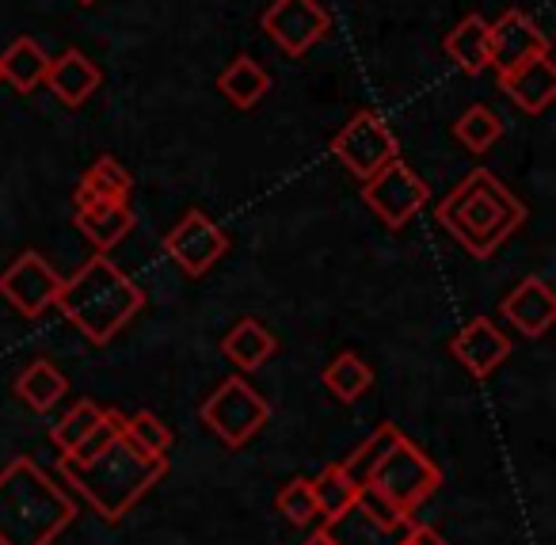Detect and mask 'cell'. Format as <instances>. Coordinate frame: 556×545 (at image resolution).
<instances>
[{
    "mask_svg": "<svg viewBox=\"0 0 556 545\" xmlns=\"http://www.w3.org/2000/svg\"><path fill=\"white\" fill-rule=\"evenodd\" d=\"M73 225H77L80 237H85L96 252H111V248L123 245L134 230L130 199L85 202V207H77V214H73Z\"/></svg>",
    "mask_w": 556,
    "mask_h": 545,
    "instance_id": "obj_18",
    "label": "cell"
},
{
    "mask_svg": "<svg viewBox=\"0 0 556 545\" xmlns=\"http://www.w3.org/2000/svg\"><path fill=\"white\" fill-rule=\"evenodd\" d=\"M50 54L31 39V35H20L9 42V50L0 54V80H9L20 96H31L35 88L47 80Z\"/></svg>",
    "mask_w": 556,
    "mask_h": 545,
    "instance_id": "obj_20",
    "label": "cell"
},
{
    "mask_svg": "<svg viewBox=\"0 0 556 545\" xmlns=\"http://www.w3.org/2000/svg\"><path fill=\"white\" fill-rule=\"evenodd\" d=\"M500 309H503V317L530 339L545 336L556 324V294L541 275H526L522 283L503 298Z\"/></svg>",
    "mask_w": 556,
    "mask_h": 545,
    "instance_id": "obj_17",
    "label": "cell"
},
{
    "mask_svg": "<svg viewBox=\"0 0 556 545\" xmlns=\"http://www.w3.org/2000/svg\"><path fill=\"white\" fill-rule=\"evenodd\" d=\"M62 278L54 263L39 252H20L9 268L0 271V298L9 301L20 317L39 321L47 309H54V298L62 290Z\"/></svg>",
    "mask_w": 556,
    "mask_h": 545,
    "instance_id": "obj_10",
    "label": "cell"
},
{
    "mask_svg": "<svg viewBox=\"0 0 556 545\" xmlns=\"http://www.w3.org/2000/svg\"><path fill=\"white\" fill-rule=\"evenodd\" d=\"M401 545H450V542L434 527H427V522H412L408 534L401 537Z\"/></svg>",
    "mask_w": 556,
    "mask_h": 545,
    "instance_id": "obj_32",
    "label": "cell"
},
{
    "mask_svg": "<svg viewBox=\"0 0 556 545\" xmlns=\"http://www.w3.org/2000/svg\"><path fill=\"white\" fill-rule=\"evenodd\" d=\"M446 58L465 73V77H480L488 70V20L480 12H469L454 24V32L442 42Z\"/></svg>",
    "mask_w": 556,
    "mask_h": 545,
    "instance_id": "obj_21",
    "label": "cell"
},
{
    "mask_svg": "<svg viewBox=\"0 0 556 545\" xmlns=\"http://www.w3.org/2000/svg\"><path fill=\"white\" fill-rule=\"evenodd\" d=\"M77 519L73 496L20 454L0 469V545H54Z\"/></svg>",
    "mask_w": 556,
    "mask_h": 545,
    "instance_id": "obj_3",
    "label": "cell"
},
{
    "mask_svg": "<svg viewBox=\"0 0 556 545\" xmlns=\"http://www.w3.org/2000/svg\"><path fill=\"white\" fill-rule=\"evenodd\" d=\"M320 382H325V389L332 393L336 400L351 405V400H358L374 385V367L358 351H343L328 362L325 374H320Z\"/></svg>",
    "mask_w": 556,
    "mask_h": 545,
    "instance_id": "obj_25",
    "label": "cell"
},
{
    "mask_svg": "<svg viewBox=\"0 0 556 545\" xmlns=\"http://www.w3.org/2000/svg\"><path fill=\"white\" fill-rule=\"evenodd\" d=\"M134 191V176L118 164V157L103 153L100 161L88 164V172L80 176L73 202L85 207V202H108V199H130Z\"/></svg>",
    "mask_w": 556,
    "mask_h": 545,
    "instance_id": "obj_24",
    "label": "cell"
},
{
    "mask_svg": "<svg viewBox=\"0 0 556 545\" xmlns=\"http://www.w3.org/2000/svg\"><path fill=\"white\" fill-rule=\"evenodd\" d=\"M275 351H278L275 332H270L263 321H255V317H240L222 339V355L237 370H260Z\"/></svg>",
    "mask_w": 556,
    "mask_h": 545,
    "instance_id": "obj_19",
    "label": "cell"
},
{
    "mask_svg": "<svg viewBox=\"0 0 556 545\" xmlns=\"http://www.w3.org/2000/svg\"><path fill=\"white\" fill-rule=\"evenodd\" d=\"M217 92H222L237 111H252L255 103H260L263 96L270 92V73L263 70L255 58L237 54L222 70V77H217Z\"/></svg>",
    "mask_w": 556,
    "mask_h": 545,
    "instance_id": "obj_22",
    "label": "cell"
},
{
    "mask_svg": "<svg viewBox=\"0 0 556 545\" xmlns=\"http://www.w3.org/2000/svg\"><path fill=\"white\" fill-rule=\"evenodd\" d=\"M103 408L96 405V400H77V405L70 408V412L62 416V420L54 423V431H50V438H54L58 454H73L80 443L88 438V431L100 423Z\"/></svg>",
    "mask_w": 556,
    "mask_h": 545,
    "instance_id": "obj_30",
    "label": "cell"
},
{
    "mask_svg": "<svg viewBox=\"0 0 556 545\" xmlns=\"http://www.w3.org/2000/svg\"><path fill=\"white\" fill-rule=\"evenodd\" d=\"M58 473L100 511V519L118 522L134 504H141L149 488H156L168 476V458H149L130 438L118 435L88 461L58 458Z\"/></svg>",
    "mask_w": 556,
    "mask_h": 545,
    "instance_id": "obj_4",
    "label": "cell"
},
{
    "mask_svg": "<svg viewBox=\"0 0 556 545\" xmlns=\"http://www.w3.org/2000/svg\"><path fill=\"white\" fill-rule=\"evenodd\" d=\"M439 488H442V469L412 438L401 435L393 450L381 458V466L374 469L370 484L363 492H370L386 511L416 515V507H424Z\"/></svg>",
    "mask_w": 556,
    "mask_h": 545,
    "instance_id": "obj_5",
    "label": "cell"
},
{
    "mask_svg": "<svg viewBox=\"0 0 556 545\" xmlns=\"http://www.w3.org/2000/svg\"><path fill=\"white\" fill-rule=\"evenodd\" d=\"M541 54H553L548 35L522 9H507L495 24H488V70L507 73Z\"/></svg>",
    "mask_w": 556,
    "mask_h": 545,
    "instance_id": "obj_13",
    "label": "cell"
},
{
    "mask_svg": "<svg viewBox=\"0 0 556 545\" xmlns=\"http://www.w3.org/2000/svg\"><path fill=\"white\" fill-rule=\"evenodd\" d=\"M65 393H70V377L50 359L27 362L16 377V397L24 400L31 412H50V408H58L65 400Z\"/></svg>",
    "mask_w": 556,
    "mask_h": 545,
    "instance_id": "obj_23",
    "label": "cell"
},
{
    "mask_svg": "<svg viewBox=\"0 0 556 545\" xmlns=\"http://www.w3.org/2000/svg\"><path fill=\"white\" fill-rule=\"evenodd\" d=\"M358 492L363 488L343 473L340 461H332V466H325L317 476H313V496H317L320 519H336V515H343L348 507H355Z\"/></svg>",
    "mask_w": 556,
    "mask_h": 545,
    "instance_id": "obj_28",
    "label": "cell"
},
{
    "mask_svg": "<svg viewBox=\"0 0 556 545\" xmlns=\"http://www.w3.org/2000/svg\"><path fill=\"white\" fill-rule=\"evenodd\" d=\"M302 545H336V542H332V537L325 534V527H320V530H313V537H305Z\"/></svg>",
    "mask_w": 556,
    "mask_h": 545,
    "instance_id": "obj_33",
    "label": "cell"
},
{
    "mask_svg": "<svg viewBox=\"0 0 556 545\" xmlns=\"http://www.w3.org/2000/svg\"><path fill=\"white\" fill-rule=\"evenodd\" d=\"M123 435L130 438L141 454H149V458H168L172 443H176V435H172L168 423H164L156 412H149V408L134 412L130 420L123 423Z\"/></svg>",
    "mask_w": 556,
    "mask_h": 545,
    "instance_id": "obj_29",
    "label": "cell"
},
{
    "mask_svg": "<svg viewBox=\"0 0 556 545\" xmlns=\"http://www.w3.org/2000/svg\"><path fill=\"white\" fill-rule=\"evenodd\" d=\"M450 355L457 359V367H465V374L484 382L510 359V336L492 317H472L462 332L450 336Z\"/></svg>",
    "mask_w": 556,
    "mask_h": 545,
    "instance_id": "obj_14",
    "label": "cell"
},
{
    "mask_svg": "<svg viewBox=\"0 0 556 545\" xmlns=\"http://www.w3.org/2000/svg\"><path fill=\"white\" fill-rule=\"evenodd\" d=\"M358 195H363V202L374 210V218H378L386 230H404V225L431 202L427 179L419 176L412 164H404L401 157L389 161L386 169H378L370 179H363V191Z\"/></svg>",
    "mask_w": 556,
    "mask_h": 545,
    "instance_id": "obj_7",
    "label": "cell"
},
{
    "mask_svg": "<svg viewBox=\"0 0 556 545\" xmlns=\"http://www.w3.org/2000/svg\"><path fill=\"white\" fill-rule=\"evenodd\" d=\"M199 416L229 450H240V446H248L267 428L270 405L252 382H244V377L237 374V377H225V382L202 400Z\"/></svg>",
    "mask_w": 556,
    "mask_h": 545,
    "instance_id": "obj_6",
    "label": "cell"
},
{
    "mask_svg": "<svg viewBox=\"0 0 556 545\" xmlns=\"http://www.w3.org/2000/svg\"><path fill=\"white\" fill-rule=\"evenodd\" d=\"M454 138H457V146H465L469 153L480 157L503 138V119L495 115L492 108H484V103H472V108H465L462 115H457Z\"/></svg>",
    "mask_w": 556,
    "mask_h": 545,
    "instance_id": "obj_27",
    "label": "cell"
},
{
    "mask_svg": "<svg viewBox=\"0 0 556 545\" xmlns=\"http://www.w3.org/2000/svg\"><path fill=\"white\" fill-rule=\"evenodd\" d=\"M275 511L287 522H294V527H309L313 519H320L317 496H313V476H294V481L282 484L275 496Z\"/></svg>",
    "mask_w": 556,
    "mask_h": 545,
    "instance_id": "obj_31",
    "label": "cell"
},
{
    "mask_svg": "<svg viewBox=\"0 0 556 545\" xmlns=\"http://www.w3.org/2000/svg\"><path fill=\"white\" fill-rule=\"evenodd\" d=\"M401 435H404V431L396 428V423H378V428H374V435L366 438V443H358L355 450H351L348 458L340 461L343 473H348L351 481L358 484V488H366V484H370V476H374V469L381 466V458L393 450Z\"/></svg>",
    "mask_w": 556,
    "mask_h": 545,
    "instance_id": "obj_26",
    "label": "cell"
},
{
    "mask_svg": "<svg viewBox=\"0 0 556 545\" xmlns=\"http://www.w3.org/2000/svg\"><path fill=\"white\" fill-rule=\"evenodd\" d=\"M164 252L176 260V268L187 278H202L217 260L229 252V237L222 225L210 222L202 210H187L168 233H164Z\"/></svg>",
    "mask_w": 556,
    "mask_h": 545,
    "instance_id": "obj_11",
    "label": "cell"
},
{
    "mask_svg": "<svg viewBox=\"0 0 556 545\" xmlns=\"http://www.w3.org/2000/svg\"><path fill=\"white\" fill-rule=\"evenodd\" d=\"M260 27L287 58H305L317 42L328 39L332 16L320 0H270Z\"/></svg>",
    "mask_w": 556,
    "mask_h": 545,
    "instance_id": "obj_9",
    "label": "cell"
},
{
    "mask_svg": "<svg viewBox=\"0 0 556 545\" xmlns=\"http://www.w3.org/2000/svg\"><path fill=\"white\" fill-rule=\"evenodd\" d=\"M77 4H85V9H88V4H96V0H77Z\"/></svg>",
    "mask_w": 556,
    "mask_h": 545,
    "instance_id": "obj_34",
    "label": "cell"
},
{
    "mask_svg": "<svg viewBox=\"0 0 556 545\" xmlns=\"http://www.w3.org/2000/svg\"><path fill=\"white\" fill-rule=\"evenodd\" d=\"M500 77V88L518 111L526 115H545L556 100V65L553 54H541L533 62H522L507 73H495Z\"/></svg>",
    "mask_w": 556,
    "mask_h": 545,
    "instance_id": "obj_15",
    "label": "cell"
},
{
    "mask_svg": "<svg viewBox=\"0 0 556 545\" xmlns=\"http://www.w3.org/2000/svg\"><path fill=\"white\" fill-rule=\"evenodd\" d=\"M42 85L54 92L58 103L65 108H85L103 85V70L85 54V50L70 47L65 54L50 58V70H47V80Z\"/></svg>",
    "mask_w": 556,
    "mask_h": 545,
    "instance_id": "obj_16",
    "label": "cell"
},
{
    "mask_svg": "<svg viewBox=\"0 0 556 545\" xmlns=\"http://www.w3.org/2000/svg\"><path fill=\"white\" fill-rule=\"evenodd\" d=\"M54 309L88 344L103 347L146 309V290L115 260H108V252H96L73 275L62 278Z\"/></svg>",
    "mask_w": 556,
    "mask_h": 545,
    "instance_id": "obj_1",
    "label": "cell"
},
{
    "mask_svg": "<svg viewBox=\"0 0 556 545\" xmlns=\"http://www.w3.org/2000/svg\"><path fill=\"white\" fill-rule=\"evenodd\" d=\"M332 157L363 184V179H370L374 172L401 157V141H396V134L389 131V123L378 111L363 108L332 138Z\"/></svg>",
    "mask_w": 556,
    "mask_h": 545,
    "instance_id": "obj_8",
    "label": "cell"
},
{
    "mask_svg": "<svg viewBox=\"0 0 556 545\" xmlns=\"http://www.w3.org/2000/svg\"><path fill=\"white\" fill-rule=\"evenodd\" d=\"M434 218L465 252L488 260L526 225V207L495 172L472 169L450 187Z\"/></svg>",
    "mask_w": 556,
    "mask_h": 545,
    "instance_id": "obj_2",
    "label": "cell"
},
{
    "mask_svg": "<svg viewBox=\"0 0 556 545\" xmlns=\"http://www.w3.org/2000/svg\"><path fill=\"white\" fill-rule=\"evenodd\" d=\"M412 522H416L412 515H393L370 492H358L355 507H348L336 519H325V534L336 545H401Z\"/></svg>",
    "mask_w": 556,
    "mask_h": 545,
    "instance_id": "obj_12",
    "label": "cell"
}]
</instances>
